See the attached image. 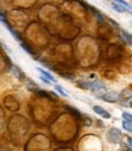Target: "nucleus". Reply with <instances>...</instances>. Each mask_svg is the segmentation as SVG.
<instances>
[{"label": "nucleus", "mask_w": 132, "mask_h": 151, "mask_svg": "<svg viewBox=\"0 0 132 151\" xmlns=\"http://www.w3.org/2000/svg\"><path fill=\"white\" fill-rule=\"evenodd\" d=\"M91 91L93 92V95H95L97 97H99V99H101V97L108 92V90H106L105 84H103L101 81H98L97 79H95V80L91 81Z\"/></svg>", "instance_id": "obj_1"}, {"label": "nucleus", "mask_w": 132, "mask_h": 151, "mask_svg": "<svg viewBox=\"0 0 132 151\" xmlns=\"http://www.w3.org/2000/svg\"><path fill=\"white\" fill-rule=\"evenodd\" d=\"M106 138L111 144H120L122 140V133L117 128H110L106 133Z\"/></svg>", "instance_id": "obj_2"}, {"label": "nucleus", "mask_w": 132, "mask_h": 151, "mask_svg": "<svg viewBox=\"0 0 132 151\" xmlns=\"http://www.w3.org/2000/svg\"><path fill=\"white\" fill-rule=\"evenodd\" d=\"M10 71L12 73V75H13V76L16 78L18 81H25V80H26L25 73H23V70H22L18 65L11 64V65H10Z\"/></svg>", "instance_id": "obj_3"}, {"label": "nucleus", "mask_w": 132, "mask_h": 151, "mask_svg": "<svg viewBox=\"0 0 132 151\" xmlns=\"http://www.w3.org/2000/svg\"><path fill=\"white\" fill-rule=\"evenodd\" d=\"M101 100H104L105 102H109V103H115L117 101H120V95L116 91H108L101 97Z\"/></svg>", "instance_id": "obj_4"}, {"label": "nucleus", "mask_w": 132, "mask_h": 151, "mask_svg": "<svg viewBox=\"0 0 132 151\" xmlns=\"http://www.w3.org/2000/svg\"><path fill=\"white\" fill-rule=\"evenodd\" d=\"M93 111L97 113L98 116H100L101 118H105V119H110L111 118V114L106 111V109H104L101 107V106H93Z\"/></svg>", "instance_id": "obj_5"}, {"label": "nucleus", "mask_w": 132, "mask_h": 151, "mask_svg": "<svg viewBox=\"0 0 132 151\" xmlns=\"http://www.w3.org/2000/svg\"><path fill=\"white\" fill-rule=\"evenodd\" d=\"M120 36H121V38H122V41L125 43L128 44V46H132V35L131 33H128L126 31H123V29H121V31H120Z\"/></svg>", "instance_id": "obj_6"}, {"label": "nucleus", "mask_w": 132, "mask_h": 151, "mask_svg": "<svg viewBox=\"0 0 132 151\" xmlns=\"http://www.w3.org/2000/svg\"><path fill=\"white\" fill-rule=\"evenodd\" d=\"M114 1L116 4H119L126 12H132V5L128 4L127 1H125V0H114Z\"/></svg>", "instance_id": "obj_7"}, {"label": "nucleus", "mask_w": 132, "mask_h": 151, "mask_svg": "<svg viewBox=\"0 0 132 151\" xmlns=\"http://www.w3.org/2000/svg\"><path fill=\"white\" fill-rule=\"evenodd\" d=\"M0 22H1V24L7 28V29H9V31L11 32L12 31V27H11V25H10V22L9 21H7V19H6V15L3 12V11H0Z\"/></svg>", "instance_id": "obj_8"}, {"label": "nucleus", "mask_w": 132, "mask_h": 151, "mask_svg": "<svg viewBox=\"0 0 132 151\" xmlns=\"http://www.w3.org/2000/svg\"><path fill=\"white\" fill-rule=\"evenodd\" d=\"M37 70H38L39 73H40V75L42 76H44V78H47L48 80H50L51 82H54L55 81V78L53 76V75H51L48 70H45V69H43V68H37Z\"/></svg>", "instance_id": "obj_9"}, {"label": "nucleus", "mask_w": 132, "mask_h": 151, "mask_svg": "<svg viewBox=\"0 0 132 151\" xmlns=\"http://www.w3.org/2000/svg\"><path fill=\"white\" fill-rule=\"evenodd\" d=\"M131 99H132V90L126 88V90H123V91L120 93V100L121 101H128Z\"/></svg>", "instance_id": "obj_10"}, {"label": "nucleus", "mask_w": 132, "mask_h": 151, "mask_svg": "<svg viewBox=\"0 0 132 151\" xmlns=\"http://www.w3.org/2000/svg\"><path fill=\"white\" fill-rule=\"evenodd\" d=\"M77 86L83 90H91V80H79L77 81Z\"/></svg>", "instance_id": "obj_11"}, {"label": "nucleus", "mask_w": 132, "mask_h": 151, "mask_svg": "<svg viewBox=\"0 0 132 151\" xmlns=\"http://www.w3.org/2000/svg\"><path fill=\"white\" fill-rule=\"evenodd\" d=\"M26 88L28 90V91H31V92H34V91L37 92L38 91V86H37L32 80H27L26 81Z\"/></svg>", "instance_id": "obj_12"}, {"label": "nucleus", "mask_w": 132, "mask_h": 151, "mask_svg": "<svg viewBox=\"0 0 132 151\" xmlns=\"http://www.w3.org/2000/svg\"><path fill=\"white\" fill-rule=\"evenodd\" d=\"M54 88H55V91L56 92H59V95H61L62 97H69V93H67V91L61 86V85H55L54 86Z\"/></svg>", "instance_id": "obj_13"}, {"label": "nucleus", "mask_w": 132, "mask_h": 151, "mask_svg": "<svg viewBox=\"0 0 132 151\" xmlns=\"http://www.w3.org/2000/svg\"><path fill=\"white\" fill-rule=\"evenodd\" d=\"M21 44V47L22 48H23L27 53H28V54H31V55H35V53H34V50L31 48V46H29V44L28 43H26V42H22V43H20Z\"/></svg>", "instance_id": "obj_14"}, {"label": "nucleus", "mask_w": 132, "mask_h": 151, "mask_svg": "<svg viewBox=\"0 0 132 151\" xmlns=\"http://www.w3.org/2000/svg\"><path fill=\"white\" fill-rule=\"evenodd\" d=\"M91 9L93 10V12H94V15L97 16V19H98V21H99V24H104V21H105V17L101 15V12L100 11H98L97 9H93V7H91Z\"/></svg>", "instance_id": "obj_15"}, {"label": "nucleus", "mask_w": 132, "mask_h": 151, "mask_svg": "<svg viewBox=\"0 0 132 151\" xmlns=\"http://www.w3.org/2000/svg\"><path fill=\"white\" fill-rule=\"evenodd\" d=\"M11 35H12L13 38H15V40H17L20 43L23 42V38H22V36H21V33H20L18 31H15V29H12V31H11Z\"/></svg>", "instance_id": "obj_16"}, {"label": "nucleus", "mask_w": 132, "mask_h": 151, "mask_svg": "<svg viewBox=\"0 0 132 151\" xmlns=\"http://www.w3.org/2000/svg\"><path fill=\"white\" fill-rule=\"evenodd\" d=\"M122 128L126 132H128V133H132V123H128V122H122Z\"/></svg>", "instance_id": "obj_17"}, {"label": "nucleus", "mask_w": 132, "mask_h": 151, "mask_svg": "<svg viewBox=\"0 0 132 151\" xmlns=\"http://www.w3.org/2000/svg\"><path fill=\"white\" fill-rule=\"evenodd\" d=\"M122 118H123L125 122L132 123V114H130V113H127V112H122Z\"/></svg>", "instance_id": "obj_18"}, {"label": "nucleus", "mask_w": 132, "mask_h": 151, "mask_svg": "<svg viewBox=\"0 0 132 151\" xmlns=\"http://www.w3.org/2000/svg\"><path fill=\"white\" fill-rule=\"evenodd\" d=\"M60 75L62 78H65V79H67V80H71V81H73L75 80V76H73L72 74H69V73H65V71H60Z\"/></svg>", "instance_id": "obj_19"}, {"label": "nucleus", "mask_w": 132, "mask_h": 151, "mask_svg": "<svg viewBox=\"0 0 132 151\" xmlns=\"http://www.w3.org/2000/svg\"><path fill=\"white\" fill-rule=\"evenodd\" d=\"M111 7H113V9H114V10H116L117 12H126V11H125V10L122 9V7H121V6L119 5V4H116L115 1H114V3L111 4Z\"/></svg>", "instance_id": "obj_20"}, {"label": "nucleus", "mask_w": 132, "mask_h": 151, "mask_svg": "<svg viewBox=\"0 0 132 151\" xmlns=\"http://www.w3.org/2000/svg\"><path fill=\"white\" fill-rule=\"evenodd\" d=\"M40 80L44 82V84H47V85H51V81L50 80H48L47 78H44V76H42V75H40Z\"/></svg>", "instance_id": "obj_21"}, {"label": "nucleus", "mask_w": 132, "mask_h": 151, "mask_svg": "<svg viewBox=\"0 0 132 151\" xmlns=\"http://www.w3.org/2000/svg\"><path fill=\"white\" fill-rule=\"evenodd\" d=\"M126 140H127V146L132 150V138H130V137H127L126 138Z\"/></svg>", "instance_id": "obj_22"}, {"label": "nucleus", "mask_w": 132, "mask_h": 151, "mask_svg": "<svg viewBox=\"0 0 132 151\" xmlns=\"http://www.w3.org/2000/svg\"><path fill=\"white\" fill-rule=\"evenodd\" d=\"M128 106H130V107H131V108H132V100H131V101H130V103H128Z\"/></svg>", "instance_id": "obj_23"}, {"label": "nucleus", "mask_w": 132, "mask_h": 151, "mask_svg": "<svg viewBox=\"0 0 132 151\" xmlns=\"http://www.w3.org/2000/svg\"><path fill=\"white\" fill-rule=\"evenodd\" d=\"M131 14H132V12H131Z\"/></svg>", "instance_id": "obj_24"}]
</instances>
